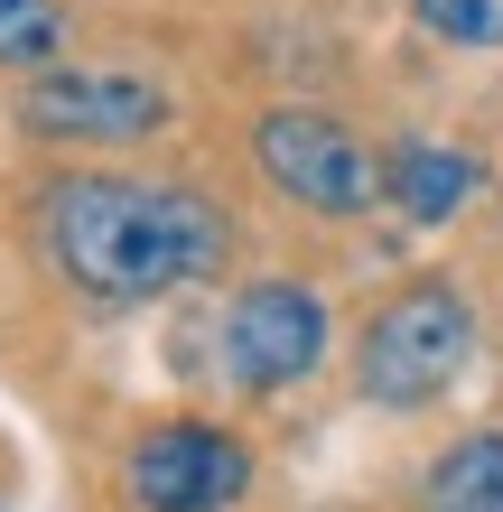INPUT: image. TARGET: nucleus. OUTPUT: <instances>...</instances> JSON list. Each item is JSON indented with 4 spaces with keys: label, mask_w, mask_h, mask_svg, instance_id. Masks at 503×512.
Returning <instances> with one entry per match:
<instances>
[{
    "label": "nucleus",
    "mask_w": 503,
    "mask_h": 512,
    "mask_svg": "<svg viewBox=\"0 0 503 512\" xmlns=\"http://www.w3.org/2000/svg\"><path fill=\"white\" fill-rule=\"evenodd\" d=\"M38 224H47L56 270L103 308H140V298L187 289L233 243L215 196L159 187V177H56L38 196Z\"/></svg>",
    "instance_id": "nucleus-1"
},
{
    "label": "nucleus",
    "mask_w": 503,
    "mask_h": 512,
    "mask_svg": "<svg viewBox=\"0 0 503 512\" xmlns=\"http://www.w3.org/2000/svg\"><path fill=\"white\" fill-rule=\"evenodd\" d=\"M466 345H476L466 298L448 280H420V289H401L392 308L364 326L354 382H364V401H382V410H420V401H438V391L466 373Z\"/></svg>",
    "instance_id": "nucleus-2"
},
{
    "label": "nucleus",
    "mask_w": 503,
    "mask_h": 512,
    "mask_svg": "<svg viewBox=\"0 0 503 512\" xmlns=\"http://www.w3.org/2000/svg\"><path fill=\"white\" fill-rule=\"evenodd\" d=\"M252 159L261 177H271L280 196H299L317 205V215H364V205L382 196V168H373V149L354 140L336 112H308V103H289V112H261V131H252Z\"/></svg>",
    "instance_id": "nucleus-3"
},
{
    "label": "nucleus",
    "mask_w": 503,
    "mask_h": 512,
    "mask_svg": "<svg viewBox=\"0 0 503 512\" xmlns=\"http://www.w3.org/2000/svg\"><path fill=\"white\" fill-rule=\"evenodd\" d=\"M327 354V298L299 289V280H252L224 317V364L243 391H289L317 373Z\"/></svg>",
    "instance_id": "nucleus-4"
},
{
    "label": "nucleus",
    "mask_w": 503,
    "mask_h": 512,
    "mask_svg": "<svg viewBox=\"0 0 503 512\" xmlns=\"http://www.w3.org/2000/svg\"><path fill=\"white\" fill-rule=\"evenodd\" d=\"M252 457L233 429H205V419H168L131 447V503L140 512H224L243 503Z\"/></svg>",
    "instance_id": "nucleus-5"
},
{
    "label": "nucleus",
    "mask_w": 503,
    "mask_h": 512,
    "mask_svg": "<svg viewBox=\"0 0 503 512\" xmlns=\"http://www.w3.org/2000/svg\"><path fill=\"white\" fill-rule=\"evenodd\" d=\"M19 122L38 140H140L168 122V94L150 75H103V66H66V75H38L19 94Z\"/></svg>",
    "instance_id": "nucleus-6"
},
{
    "label": "nucleus",
    "mask_w": 503,
    "mask_h": 512,
    "mask_svg": "<svg viewBox=\"0 0 503 512\" xmlns=\"http://www.w3.org/2000/svg\"><path fill=\"white\" fill-rule=\"evenodd\" d=\"M382 196L401 205L410 224H448L466 196H476V159L466 149H438V140H410L392 168H382Z\"/></svg>",
    "instance_id": "nucleus-7"
},
{
    "label": "nucleus",
    "mask_w": 503,
    "mask_h": 512,
    "mask_svg": "<svg viewBox=\"0 0 503 512\" xmlns=\"http://www.w3.org/2000/svg\"><path fill=\"white\" fill-rule=\"evenodd\" d=\"M429 512H503V429L457 438L429 466Z\"/></svg>",
    "instance_id": "nucleus-8"
},
{
    "label": "nucleus",
    "mask_w": 503,
    "mask_h": 512,
    "mask_svg": "<svg viewBox=\"0 0 503 512\" xmlns=\"http://www.w3.org/2000/svg\"><path fill=\"white\" fill-rule=\"evenodd\" d=\"M66 47V10L56 0H0V66H47Z\"/></svg>",
    "instance_id": "nucleus-9"
},
{
    "label": "nucleus",
    "mask_w": 503,
    "mask_h": 512,
    "mask_svg": "<svg viewBox=\"0 0 503 512\" xmlns=\"http://www.w3.org/2000/svg\"><path fill=\"white\" fill-rule=\"evenodd\" d=\"M410 10L448 47H503V0H410Z\"/></svg>",
    "instance_id": "nucleus-10"
}]
</instances>
